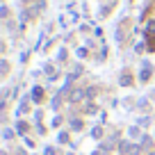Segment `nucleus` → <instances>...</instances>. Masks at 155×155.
Returning <instances> with one entry per match:
<instances>
[{"label":"nucleus","instance_id":"nucleus-1","mask_svg":"<svg viewBox=\"0 0 155 155\" xmlns=\"http://www.w3.org/2000/svg\"><path fill=\"white\" fill-rule=\"evenodd\" d=\"M84 96H89V89H87V91L78 89V91H73V94H71V103H82V101H84Z\"/></svg>","mask_w":155,"mask_h":155},{"label":"nucleus","instance_id":"nucleus-2","mask_svg":"<svg viewBox=\"0 0 155 155\" xmlns=\"http://www.w3.org/2000/svg\"><path fill=\"white\" fill-rule=\"evenodd\" d=\"M150 73H153L150 64H144V66H141V71H139V80H141V82H146V80L150 78Z\"/></svg>","mask_w":155,"mask_h":155},{"label":"nucleus","instance_id":"nucleus-3","mask_svg":"<svg viewBox=\"0 0 155 155\" xmlns=\"http://www.w3.org/2000/svg\"><path fill=\"white\" fill-rule=\"evenodd\" d=\"M153 34H155V18H150L146 23V37H153Z\"/></svg>","mask_w":155,"mask_h":155},{"label":"nucleus","instance_id":"nucleus-4","mask_svg":"<svg viewBox=\"0 0 155 155\" xmlns=\"http://www.w3.org/2000/svg\"><path fill=\"white\" fill-rule=\"evenodd\" d=\"M41 96H44V91H41V87H37V89H34V91H32V101H41Z\"/></svg>","mask_w":155,"mask_h":155},{"label":"nucleus","instance_id":"nucleus-5","mask_svg":"<svg viewBox=\"0 0 155 155\" xmlns=\"http://www.w3.org/2000/svg\"><path fill=\"white\" fill-rule=\"evenodd\" d=\"M139 153H141V146H137V144L128 146V155H139Z\"/></svg>","mask_w":155,"mask_h":155},{"label":"nucleus","instance_id":"nucleus-6","mask_svg":"<svg viewBox=\"0 0 155 155\" xmlns=\"http://www.w3.org/2000/svg\"><path fill=\"white\" fill-rule=\"evenodd\" d=\"M71 128H73V130H82V121H80V119H73V121H71Z\"/></svg>","mask_w":155,"mask_h":155},{"label":"nucleus","instance_id":"nucleus-7","mask_svg":"<svg viewBox=\"0 0 155 155\" xmlns=\"http://www.w3.org/2000/svg\"><path fill=\"white\" fill-rule=\"evenodd\" d=\"M130 82H132V78L128 75V73H121V84H123V87H128Z\"/></svg>","mask_w":155,"mask_h":155},{"label":"nucleus","instance_id":"nucleus-8","mask_svg":"<svg viewBox=\"0 0 155 155\" xmlns=\"http://www.w3.org/2000/svg\"><path fill=\"white\" fill-rule=\"evenodd\" d=\"M91 137H94V139H101V137H103V128H94V130H91Z\"/></svg>","mask_w":155,"mask_h":155},{"label":"nucleus","instance_id":"nucleus-9","mask_svg":"<svg viewBox=\"0 0 155 155\" xmlns=\"http://www.w3.org/2000/svg\"><path fill=\"white\" fill-rule=\"evenodd\" d=\"M57 141H59V144H66V141H68V132H59Z\"/></svg>","mask_w":155,"mask_h":155},{"label":"nucleus","instance_id":"nucleus-10","mask_svg":"<svg viewBox=\"0 0 155 155\" xmlns=\"http://www.w3.org/2000/svg\"><path fill=\"white\" fill-rule=\"evenodd\" d=\"M59 123H62V116H55L53 121H50V126H53V128H59Z\"/></svg>","mask_w":155,"mask_h":155},{"label":"nucleus","instance_id":"nucleus-11","mask_svg":"<svg viewBox=\"0 0 155 155\" xmlns=\"http://www.w3.org/2000/svg\"><path fill=\"white\" fill-rule=\"evenodd\" d=\"M16 130H18L21 135H25V132H28V126H25V123H18V126H16Z\"/></svg>","mask_w":155,"mask_h":155},{"label":"nucleus","instance_id":"nucleus-12","mask_svg":"<svg viewBox=\"0 0 155 155\" xmlns=\"http://www.w3.org/2000/svg\"><path fill=\"white\" fill-rule=\"evenodd\" d=\"M128 135H130V137H137V135H139V128H130V130H128Z\"/></svg>","mask_w":155,"mask_h":155},{"label":"nucleus","instance_id":"nucleus-13","mask_svg":"<svg viewBox=\"0 0 155 155\" xmlns=\"http://www.w3.org/2000/svg\"><path fill=\"white\" fill-rule=\"evenodd\" d=\"M2 137H5V139H7V141H9V139H12V137H14V132H12V130H5V132H2Z\"/></svg>","mask_w":155,"mask_h":155},{"label":"nucleus","instance_id":"nucleus-14","mask_svg":"<svg viewBox=\"0 0 155 155\" xmlns=\"http://www.w3.org/2000/svg\"><path fill=\"white\" fill-rule=\"evenodd\" d=\"M57 107H59V96H55L53 98V110H57Z\"/></svg>","mask_w":155,"mask_h":155},{"label":"nucleus","instance_id":"nucleus-15","mask_svg":"<svg viewBox=\"0 0 155 155\" xmlns=\"http://www.w3.org/2000/svg\"><path fill=\"white\" fill-rule=\"evenodd\" d=\"M139 126H148V116H141V119H139Z\"/></svg>","mask_w":155,"mask_h":155},{"label":"nucleus","instance_id":"nucleus-16","mask_svg":"<svg viewBox=\"0 0 155 155\" xmlns=\"http://www.w3.org/2000/svg\"><path fill=\"white\" fill-rule=\"evenodd\" d=\"M44 155H55V148H50V146H48V148H46V153Z\"/></svg>","mask_w":155,"mask_h":155},{"label":"nucleus","instance_id":"nucleus-17","mask_svg":"<svg viewBox=\"0 0 155 155\" xmlns=\"http://www.w3.org/2000/svg\"><path fill=\"white\" fill-rule=\"evenodd\" d=\"M68 155H73V153H68Z\"/></svg>","mask_w":155,"mask_h":155},{"label":"nucleus","instance_id":"nucleus-18","mask_svg":"<svg viewBox=\"0 0 155 155\" xmlns=\"http://www.w3.org/2000/svg\"><path fill=\"white\" fill-rule=\"evenodd\" d=\"M150 155H155V153H150Z\"/></svg>","mask_w":155,"mask_h":155}]
</instances>
